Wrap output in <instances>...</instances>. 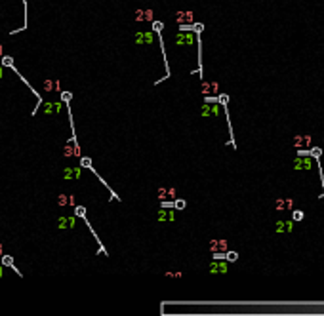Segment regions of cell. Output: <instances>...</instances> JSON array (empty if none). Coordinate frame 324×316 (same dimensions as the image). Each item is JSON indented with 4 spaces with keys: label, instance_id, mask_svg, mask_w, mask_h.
Returning <instances> with one entry per match:
<instances>
[{
    "label": "cell",
    "instance_id": "5bb4252c",
    "mask_svg": "<svg viewBox=\"0 0 324 316\" xmlns=\"http://www.w3.org/2000/svg\"><path fill=\"white\" fill-rule=\"evenodd\" d=\"M175 19L179 21V23H193L195 17H193V12H183V10H181V12L175 14Z\"/></svg>",
    "mask_w": 324,
    "mask_h": 316
},
{
    "label": "cell",
    "instance_id": "4316f807",
    "mask_svg": "<svg viewBox=\"0 0 324 316\" xmlns=\"http://www.w3.org/2000/svg\"><path fill=\"white\" fill-rule=\"evenodd\" d=\"M154 31H162V23H154Z\"/></svg>",
    "mask_w": 324,
    "mask_h": 316
},
{
    "label": "cell",
    "instance_id": "83f0119b",
    "mask_svg": "<svg viewBox=\"0 0 324 316\" xmlns=\"http://www.w3.org/2000/svg\"><path fill=\"white\" fill-rule=\"evenodd\" d=\"M202 29H204L202 25H195V31H196V32H202Z\"/></svg>",
    "mask_w": 324,
    "mask_h": 316
},
{
    "label": "cell",
    "instance_id": "52a82bcc",
    "mask_svg": "<svg viewBox=\"0 0 324 316\" xmlns=\"http://www.w3.org/2000/svg\"><path fill=\"white\" fill-rule=\"evenodd\" d=\"M200 94L202 95H216V94H219V84L217 82H202Z\"/></svg>",
    "mask_w": 324,
    "mask_h": 316
},
{
    "label": "cell",
    "instance_id": "603a6c76",
    "mask_svg": "<svg viewBox=\"0 0 324 316\" xmlns=\"http://www.w3.org/2000/svg\"><path fill=\"white\" fill-rule=\"evenodd\" d=\"M71 97H73V95H71V92H63V94H61V99L65 101V103H69V101H71Z\"/></svg>",
    "mask_w": 324,
    "mask_h": 316
},
{
    "label": "cell",
    "instance_id": "2e32d148",
    "mask_svg": "<svg viewBox=\"0 0 324 316\" xmlns=\"http://www.w3.org/2000/svg\"><path fill=\"white\" fill-rule=\"evenodd\" d=\"M53 88L57 89L59 84H57V82H53V80H46V82H44V89H46V92H50V89H53Z\"/></svg>",
    "mask_w": 324,
    "mask_h": 316
},
{
    "label": "cell",
    "instance_id": "7c38bea8",
    "mask_svg": "<svg viewBox=\"0 0 324 316\" xmlns=\"http://www.w3.org/2000/svg\"><path fill=\"white\" fill-rule=\"evenodd\" d=\"M154 42V32H137L136 44H153Z\"/></svg>",
    "mask_w": 324,
    "mask_h": 316
},
{
    "label": "cell",
    "instance_id": "7a4b0ae2",
    "mask_svg": "<svg viewBox=\"0 0 324 316\" xmlns=\"http://www.w3.org/2000/svg\"><path fill=\"white\" fill-rule=\"evenodd\" d=\"M210 252L217 253V252H229V242L225 238H212L210 240Z\"/></svg>",
    "mask_w": 324,
    "mask_h": 316
},
{
    "label": "cell",
    "instance_id": "e0dca14e",
    "mask_svg": "<svg viewBox=\"0 0 324 316\" xmlns=\"http://www.w3.org/2000/svg\"><path fill=\"white\" fill-rule=\"evenodd\" d=\"M217 101H219V103H221V105H227V103H229V97H227L225 94H219V97H217Z\"/></svg>",
    "mask_w": 324,
    "mask_h": 316
},
{
    "label": "cell",
    "instance_id": "44dd1931",
    "mask_svg": "<svg viewBox=\"0 0 324 316\" xmlns=\"http://www.w3.org/2000/svg\"><path fill=\"white\" fill-rule=\"evenodd\" d=\"M160 208H174V202L172 200H162L160 202Z\"/></svg>",
    "mask_w": 324,
    "mask_h": 316
},
{
    "label": "cell",
    "instance_id": "3957f363",
    "mask_svg": "<svg viewBox=\"0 0 324 316\" xmlns=\"http://www.w3.org/2000/svg\"><path fill=\"white\" fill-rule=\"evenodd\" d=\"M200 116H219V105H217V101L216 103H206L200 107Z\"/></svg>",
    "mask_w": 324,
    "mask_h": 316
},
{
    "label": "cell",
    "instance_id": "484cf974",
    "mask_svg": "<svg viewBox=\"0 0 324 316\" xmlns=\"http://www.w3.org/2000/svg\"><path fill=\"white\" fill-rule=\"evenodd\" d=\"M2 63L4 65H14V59L12 57H2Z\"/></svg>",
    "mask_w": 324,
    "mask_h": 316
},
{
    "label": "cell",
    "instance_id": "d4e9b609",
    "mask_svg": "<svg viewBox=\"0 0 324 316\" xmlns=\"http://www.w3.org/2000/svg\"><path fill=\"white\" fill-rule=\"evenodd\" d=\"M80 164H82L84 168H90V166H92V162H90V158H82V160H80Z\"/></svg>",
    "mask_w": 324,
    "mask_h": 316
},
{
    "label": "cell",
    "instance_id": "ac0fdd59",
    "mask_svg": "<svg viewBox=\"0 0 324 316\" xmlns=\"http://www.w3.org/2000/svg\"><path fill=\"white\" fill-rule=\"evenodd\" d=\"M74 213H76V215H78V217H84V215H86V210H84L82 206H76V210H74Z\"/></svg>",
    "mask_w": 324,
    "mask_h": 316
},
{
    "label": "cell",
    "instance_id": "8fae6325",
    "mask_svg": "<svg viewBox=\"0 0 324 316\" xmlns=\"http://www.w3.org/2000/svg\"><path fill=\"white\" fill-rule=\"evenodd\" d=\"M156 219L158 221H174V211L172 208H160L158 211H156Z\"/></svg>",
    "mask_w": 324,
    "mask_h": 316
},
{
    "label": "cell",
    "instance_id": "5b68a950",
    "mask_svg": "<svg viewBox=\"0 0 324 316\" xmlns=\"http://www.w3.org/2000/svg\"><path fill=\"white\" fill-rule=\"evenodd\" d=\"M294 231V221L292 219H278L276 221V234H288Z\"/></svg>",
    "mask_w": 324,
    "mask_h": 316
},
{
    "label": "cell",
    "instance_id": "30bf717a",
    "mask_svg": "<svg viewBox=\"0 0 324 316\" xmlns=\"http://www.w3.org/2000/svg\"><path fill=\"white\" fill-rule=\"evenodd\" d=\"M276 211H286V210H292L294 208V200L292 198H278L276 204H275Z\"/></svg>",
    "mask_w": 324,
    "mask_h": 316
},
{
    "label": "cell",
    "instance_id": "9c48e42d",
    "mask_svg": "<svg viewBox=\"0 0 324 316\" xmlns=\"http://www.w3.org/2000/svg\"><path fill=\"white\" fill-rule=\"evenodd\" d=\"M195 42V36L191 35V32H179V35L175 36V44L177 46H191V44Z\"/></svg>",
    "mask_w": 324,
    "mask_h": 316
},
{
    "label": "cell",
    "instance_id": "ffe728a7",
    "mask_svg": "<svg viewBox=\"0 0 324 316\" xmlns=\"http://www.w3.org/2000/svg\"><path fill=\"white\" fill-rule=\"evenodd\" d=\"M309 154H311L313 158H318L322 152H320V149H317V147H315V149H311V151H309Z\"/></svg>",
    "mask_w": 324,
    "mask_h": 316
},
{
    "label": "cell",
    "instance_id": "277c9868",
    "mask_svg": "<svg viewBox=\"0 0 324 316\" xmlns=\"http://www.w3.org/2000/svg\"><path fill=\"white\" fill-rule=\"evenodd\" d=\"M311 135H307V133H301V135H296V137L292 139V147H296V149L299 151V149H309L311 147Z\"/></svg>",
    "mask_w": 324,
    "mask_h": 316
},
{
    "label": "cell",
    "instance_id": "9a60e30c",
    "mask_svg": "<svg viewBox=\"0 0 324 316\" xmlns=\"http://www.w3.org/2000/svg\"><path fill=\"white\" fill-rule=\"evenodd\" d=\"M2 265H4V267H10V268H14V270H15V272H17V274H21V272H19V270H17V268L14 267V259H12V257H10V255H2Z\"/></svg>",
    "mask_w": 324,
    "mask_h": 316
},
{
    "label": "cell",
    "instance_id": "d6986e66",
    "mask_svg": "<svg viewBox=\"0 0 324 316\" xmlns=\"http://www.w3.org/2000/svg\"><path fill=\"white\" fill-rule=\"evenodd\" d=\"M237 259H238L237 252H227V261H237Z\"/></svg>",
    "mask_w": 324,
    "mask_h": 316
},
{
    "label": "cell",
    "instance_id": "f1b7e54d",
    "mask_svg": "<svg viewBox=\"0 0 324 316\" xmlns=\"http://www.w3.org/2000/svg\"><path fill=\"white\" fill-rule=\"evenodd\" d=\"M0 253H2V246H0Z\"/></svg>",
    "mask_w": 324,
    "mask_h": 316
},
{
    "label": "cell",
    "instance_id": "cb8c5ba5",
    "mask_svg": "<svg viewBox=\"0 0 324 316\" xmlns=\"http://www.w3.org/2000/svg\"><path fill=\"white\" fill-rule=\"evenodd\" d=\"M303 219V211H294V221H301Z\"/></svg>",
    "mask_w": 324,
    "mask_h": 316
},
{
    "label": "cell",
    "instance_id": "8992f818",
    "mask_svg": "<svg viewBox=\"0 0 324 316\" xmlns=\"http://www.w3.org/2000/svg\"><path fill=\"white\" fill-rule=\"evenodd\" d=\"M210 274H225L227 270H229V265L225 261H221V259H217V261H214L210 265Z\"/></svg>",
    "mask_w": 324,
    "mask_h": 316
},
{
    "label": "cell",
    "instance_id": "ba28073f",
    "mask_svg": "<svg viewBox=\"0 0 324 316\" xmlns=\"http://www.w3.org/2000/svg\"><path fill=\"white\" fill-rule=\"evenodd\" d=\"M175 194H177V193H175V189H172V187H170V189L160 187L158 190H156V198H158L160 202H162V200H174Z\"/></svg>",
    "mask_w": 324,
    "mask_h": 316
},
{
    "label": "cell",
    "instance_id": "4fadbf2b",
    "mask_svg": "<svg viewBox=\"0 0 324 316\" xmlns=\"http://www.w3.org/2000/svg\"><path fill=\"white\" fill-rule=\"evenodd\" d=\"M136 19L137 21H153L154 19V12L149 10V8L147 10H137V12H136Z\"/></svg>",
    "mask_w": 324,
    "mask_h": 316
},
{
    "label": "cell",
    "instance_id": "7402d4cb",
    "mask_svg": "<svg viewBox=\"0 0 324 316\" xmlns=\"http://www.w3.org/2000/svg\"><path fill=\"white\" fill-rule=\"evenodd\" d=\"M174 208L183 210V208H185V200H175V202H174Z\"/></svg>",
    "mask_w": 324,
    "mask_h": 316
},
{
    "label": "cell",
    "instance_id": "6da1fadb",
    "mask_svg": "<svg viewBox=\"0 0 324 316\" xmlns=\"http://www.w3.org/2000/svg\"><path fill=\"white\" fill-rule=\"evenodd\" d=\"M292 168L296 172H309L313 168V156L311 154H297L292 162Z\"/></svg>",
    "mask_w": 324,
    "mask_h": 316
}]
</instances>
